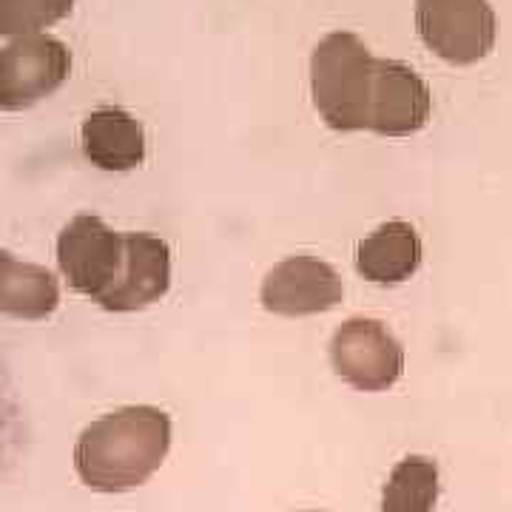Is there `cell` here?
Listing matches in <instances>:
<instances>
[{"label": "cell", "mask_w": 512, "mask_h": 512, "mask_svg": "<svg viewBox=\"0 0 512 512\" xmlns=\"http://www.w3.org/2000/svg\"><path fill=\"white\" fill-rule=\"evenodd\" d=\"M311 97L333 131L410 137L433 111L430 86L399 60H382L353 32H330L311 55Z\"/></svg>", "instance_id": "cell-1"}, {"label": "cell", "mask_w": 512, "mask_h": 512, "mask_svg": "<svg viewBox=\"0 0 512 512\" xmlns=\"http://www.w3.org/2000/svg\"><path fill=\"white\" fill-rule=\"evenodd\" d=\"M171 447V419L137 404L92 421L74 447V467L97 493H126L160 470Z\"/></svg>", "instance_id": "cell-2"}, {"label": "cell", "mask_w": 512, "mask_h": 512, "mask_svg": "<svg viewBox=\"0 0 512 512\" xmlns=\"http://www.w3.org/2000/svg\"><path fill=\"white\" fill-rule=\"evenodd\" d=\"M424 46L453 66H473L493 52L498 20L490 0H416Z\"/></svg>", "instance_id": "cell-3"}, {"label": "cell", "mask_w": 512, "mask_h": 512, "mask_svg": "<svg viewBox=\"0 0 512 512\" xmlns=\"http://www.w3.org/2000/svg\"><path fill=\"white\" fill-rule=\"evenodd\" d=\"M72 72V52L49 35L15 37L0 49V109L23 111L55 94Z\"/></svg>", "instance_id": "cell-4"}, {"label": "cell", "mask_w": 512, "mask_h": 512, "mask_svg": "<svg viewBox=\"0 0 512 512\" xmlns=\"http://www.w3.org/2000/svg\"><path fill=\"white\" fill-rule=\"evenodd\" d=\"M126 256V237L94 214L74 217L57 237V265L74 291L100 302L117 282Z\"/></svg>", "instance_id": "cell-5"}, {"label": "cell", "mask_w": 512, "mask_h": 512, "mask_svg": "<svg viewBox=\"0 0 512 512\" xmlns=\"http://www.w3.org/2000/svg\"><path fill=\"white\" fill-rule=\"evenodd\" d=\"M333 370L356 390L379 393L402 379L404 350L379 319H348L330 339Z\"/></svg>", "instance_id": "cell-6"}, {"label": "cell", "mask_w": 512, "mask_h": 512, "mask_svg": "<svg viewBox=\"0 0 512 512\" xmlns=\"http://www.w3.org/2000/svg\"><path fill=\"white\" fill-rule=\"evenodd\" d=\"M259 296L262 308L276 316H313L333 311L345 296V285L328 262L302 254L271 268Z\"/></svg>", "instance_id": "cell-7"}, {"label": "cell", "mask_w": 512, "mask_h": 512, "mask_svg": "<svg viewBox=\"0 0 512 512\" xmlns=\"http://www.w3.org/2000/svg\"><path fill=\"white\" fill-rule=\"evenodd\" d=\"M126 256L117 282L97 302L103 311L131 313L160 302L171 285V251L154 234H123Z\"/></svg>", "instance_id": "cell-8"}, {"label": "cell", "mask_w": 512, "mask_h": 512, "mask_svg": "<svg viewBox=\"0 0 512 512\" xmlns=\"http://www.w3.org/2000/svg\"><path fill=\"white\" fill-rule=\"evenodd\" d=\"M80 140L89 163L103 171H131L146 160L143 126L123 109L106 106L92 111L83 120Z\"/></svg>", "instance_id": "cell-9"}, {"label": "cell", "mask_w": 512, "mask_h": 512, "mask_svg": "<svg viewBox=\"0 0 512 512\" xmlns=\"http://www.w3.org/2000/svg\"><path fill=\"white\" fill-rule=\"evenodd\" d=\"M421 239L410 222L379 225L356 248V271L373 285H399L419 271Z\"/></svg>", "instance_id": "cell-10"}, {"label": "cell", "mask_w": 512, "mask_h": 512, "mask_svg": "<svg viewBox=\"0 0 512 512\" xmlns=\"http://www.w3.org/2000/svg\"><path fill=\"white\" fill-rule=\"evenodd\" d=\"M60 305V285L43 265L20 262L0 251V313L18 319H46Z\"/></svg>", "instance_id": "cell-11"}, {"label": "cell", "mask_w": 512, "mask_h": 512, "mask_svg": "<svg viewBox=\"0 0 512 512\" xmlns=\"http://www.w3.org/2000/svg\"><path fill=\"white\" fill-rule=\"evenodd\" d=\"M439 501V467L424 456H410L393 467L382 493V512H433Z\"/></svg>", "instance_id": "cell-12"}, {"label": "cell", "mask_w": 512, "mask_h": 512, "mask_svg": "<svg viewBox=\"0 0 512 512\" xmlns=\"http://www.w3.org/2000/svg\"><path fill=\"white\" fill-rule=\"evenodd\" d=\"M74 0H0V37L40 35L72 15Z\"/></svg>", "instance_id": "cell-13"}]
</instances>
